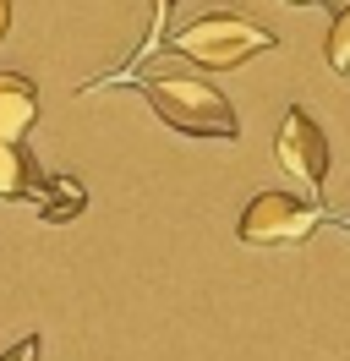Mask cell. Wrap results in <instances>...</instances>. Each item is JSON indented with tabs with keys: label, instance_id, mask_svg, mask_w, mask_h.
<instances>
[{
	"label": "cell",
	"instance_id": "obj_2",
	"mask_svg": "<svg viewBox=\"0 0 350 361\" xmlns=\"http://www.w3.org/2000/svg\"><path fill=\"white\" fill-rule=\"evenodd\" d=\"M274 44H279V39H274L262 23L241 17V11H208V17H197V23H186V27L170 33V49L186 55V61L203 66V71H236L241 61L268 55Z\"/></svg>",
	"mask_w": 350,
	"mask_h": 361
},
{
	"label": "cell",
	"instance_id": "obj_11",
	"mask_svg": "<svg viewBox=\"0 0 350 361\" xmlns=\"http://www.w3.org/2000/svg\"><path fill=\"white\" fill-rule=\"evenodd\" d=\"M6 27H11V0H0V39H6Z\"/></svg>",
	"mask_w": 350,
	"mask_h": 361
},
{
	"label": "cell",
	"instance_id": "obj_10",
	"mask_svg": "<svg viewBox=\"0 0 350 361\" xmlns=\"http://www.w3.org/2000/svg\"><path fill=\"white\" fill-rule=\"evenodd\" d=\"M39 350H44V339H39V334H28V339H17V345H11L0 361H39Z\"/></svg>",
	"mask_w": 350,
	"mask_h": 361
},
{
	"label": "cell",
	"instance_id": "obj_5",
	"mask_svg": "<svg viewBox=\"0 0 350 361\" xmlns=\"http://www.w3.org/2000/svg\"><path fill=\"white\" fill-rule=\"evenodd\" d=\"M39 121V88L33 77L0 71V142H22V132Z\"/></svg>",
	"mask_w": 350,
	"mask_h": 361
},
{
	"label": "cell",
	"instance_id": "obj_9",
	"mask_svg": "<svg viewBox=\"0 0 350 361\" xmlns=\"http://www.w3.org/2000/svg\"><path fill=\"white\" fill-rule=\"evenodd\" d=\"M148 6H153V27H148V39H143V44H137V55H131V66H137V61H148V55H153V44H159V33H164V17H170V11H175V0H148ZM131 66H121V71H109L104 82H121V77H126Z\"/></svg>",
	"mask_w": 350,
	"mask_h": 361
},
{
	"label": "cell",
	"instance_id": "obj_1",
	"mask_svg": "<svg viewBox=\"0 0 350 361\" xmlns=\"http://www.w3.org/2000/svg\"><path fill=\"white\" fill-rule=\"evenodd\" d=\"M143 99L153 104V115L181 137H203V142H236L241 115L219 88H208L203 77H148Z\"/></svg>",
	"mask_w": 350,
	"mask_h": 361
},
{
	"label": "cell",
	"instance_id": "obj_7",
	"mask_svg": "<svg viewBox=\"0 0 350 361\" xmlns=\"http://www.w3.org/2000/svg\"><path fill=\"white\" fill-rule=\"evenodd\" d=\"M88 208V186L77 176H55V180H44V192H39V214L49 219V225H66V219H77Z\"/></svg>",
	"mask_w": 350,
	"mask_h": 361
},
{
	"label": "cell",
	"instance_id": "obj_6",
	"mask_svg": "<svg viewBox=\"0 0 350 361\" xmlns=\"http://www.w3.org/2000/svg\"><path fill=\"white\" fill-rule=\"evenodd\" d=\"M44 176H39V159L28 154L22 142H0V197L17 203V197H33L39 203Z\"/></svg>",
	"mask_w": 350,
	"mask_h": 361
},
{
	"label": "cell",
	"instance_id": "obj_12",
	"mask_svg": "<svg viewBox=\"0 0 350 361\" xmlns=\"http://www.w3.org/2000/svg\"><path fill=\"white\" fill-rule=\"evenodd\" d=\"M284 6H323V0H284Z\"/></svg>",
	"mask_w": 350,
	"mask_h": 361
},
{
	"label": "cell",
	"instance_id": "obj_3",
	"mask_svg": "<svg viewBox=\"0 0 350 361\" xmlns=\"http://www.w3.org/2000/svg\"><path fill=\"white\" fill-rule=\"evenodd\" d=\"M323 219H328L323 203H306L296 192H258L252 203L241 208L236 235L246 247H301Z\"/></svg>",
	"mask_w": 350,
	"mask_h": 361
},
{
	"label": "cell",
	"instance_id": "obj_8",
	"mask_svg": "<svg viewBox=\"0 0 350 361\" xmlns=\"http://www.w3.org/2000/svg\"><path fill=\"white\" fill-rule=\"evenodd\" d=\"M323 61H328V71H350V0H345V11H334V23H328Z\"/></svg>",
	"mask_w": 350,
	"mask_h": 361
},
{
	"label": "cell",
	"instance_id": "obj_4",
	"mask_svg": "<svg viewBox=\"0 0 350 361\" xmlns=\"http://www.w3.org/2000/svg\"><path fill=\"white\" fill-rule=\"evenodd\" d=\"M274 159H279L284 176H296L301 186H323V180H328V164H334L328 137H323V126H318L301 104H290V110H284L279 137H274Z\"/></svg>",
	"mask_w": 350,
	"mask_h": 361
}]
</instances>
